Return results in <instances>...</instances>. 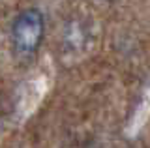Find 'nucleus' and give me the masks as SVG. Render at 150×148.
<instances>
[{"instance_id": "nucleus-1", "label": "nucleus", "mask_w": 150, "mask_h": 148, "mask_svg": "<svg viewBox=\"0 0 150 148\" xmlns=\"http://www.w3.org/2000/svg\"><path fill=\"white\" fill-rule=\"evenodd\" d=\"M43 32H45V19L43 13L38 8L21 11L11 25V39L17 53L26 54V56L34 54L41 45Z\"/></svg>"}]
</instances>
